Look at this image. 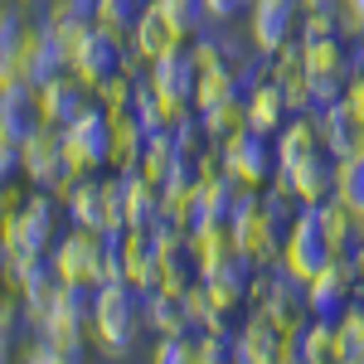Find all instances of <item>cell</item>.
<instances>
[{
  "instance_id": "1",
  "label": "cell",
  "mask_w": 364,
  "mask_h": 364,
  "mask_svg": "<svg viewBox=\"0 0 364 364\" xmlns=\"http://www.w3.org/2000/svg\"><path fill=\"white\" fill-rule=\"evenodd\" d=\"M92 331L97 340L112 350V355H127L136 336L146 331V316H141V287L127 277L102 282L97 287V311H92Z\"/></svg>"
},
{
  "instance_id": "2",
  "label": "cell",
  "mask_w": 364,
  "mask_h": 364,
  "mask_svg": "<svg viewBox=\"0 0 364 364\" xmlns=\"http://www.w3.org/2000/svg\"><path fill=\"white\" fill-rule=\"evenodd\" d=\"M0 238H5L10 257H44V252H54V243H58L54 195L39 190V195L20 199V204L0 219Z\"/></svg>"
},
{
  "instance_id": "3",
  "label": "cell",
  "mask_w": 364,
  "mask_h": 364,
  "mask_svg": "<svg viewBox=\"0 0 364 364\" xmlns=\"http://www.w3.org/2000/svg\"><path fill=\"white\" fill-rule=\"evenodd\" d=\"M336 257V248H331V238H326V228H321V214H316V204H301L296 214H291V224H287V233H282V272H291V277L306 287L326 262Z\"/></svg>"
},
{
  "instance_id": "4",
  "label": "cell",
  "mask_w": 364,
  "mask_h": 364,
  "mask_svg": "<svg viewBox=\"0 0 364 364\" xmlns=\"http://www.w3.org/2000/svg\"><path fill=\"white\" fill-rule=\"evenodd\" d=\"M132 44L122 39V34H112L107 25H87L83 34H78V44L68 49V63H73V73L83 78L87 87L107 83V78H117V73H132Z\"/></svg>"
},
{
  "instance_id": "5",
  "label": "cell",
  "mask_w": 364,
  "mask_h": 364,
  "mask_svg": "<svg viewBox=\"0 0 364 364\" xmlns=\"http://www.w3.org/2000/svg\"><path fill=\"white\" fill-rule=\"evenodd\" d=\"M63 146H68V161L78 175L112 166V107L87 102V112H78L63 127Z\"/></svg>"
},
{
  "instance_id": "6",
  "label": "cell",
  "mask_w": 364,
  "mask_h": 364,
  "mask_svg": "<svg viewBox=\"0 0 364 364\" xmlns=\"http://www.w3.org/2000/svg\"><path fill=\"white\" fill-rule=\"evenodd\" d=\"M25 180H29V190H49V195H63V185L78 180V170L68 161V146H63V127L44 122L25 141Z\"/></svg>"
},
{
  "instance_id": "7",
  "label": "cell",
  "mask_w": 364,
  "mask_h": 364,
  "mask_svg": "<svg viewBox=\"0 0 364 364\" xmlns=\"http://www.w3.org/2000/svg\"><path fill=\"white\" fill-rule=\"evenodd\" d=\"M272 136H262V132H233V136L219 146L224 151V170L238 180V185H248V190H262L267 180H277V151L267 146Z\"/></svg>"
},
{
  "instance_id": "8",
  "label": "cell",
  "mask_w": 364,
  "mask_h": 364,
  "mask_svg": "<svg viewBox=\"0 0 364 364\" xmlns=\"http://www.w3.org/2000/svg\"><path fill=\"white\" fill-rule=\"evenodd\" d=\"M199 58H195V49L190 44H175V49H166L161 58H151V87L166 97L175 112H190L195 107V92H199Z\"/></svg>"
},
{
  "instance_id": "9",
  "label": "cell",
  "mask_w": 364,
  "mask_h": 364,
  "mask_svg": "<svg viewBox=\"0 0 364 364\" xmlns=\"http://www.w3.org/2000/svg\"><path fill=\"white\" fill-rule=\"evenodd\" d=\"M73 63H68V44H63V34H58L54 25H49V15L39 20V25H29V39H25V49H20V78L34 87H44V83H54V78H63Z\"/></svg>"
},
{
  "instance_id": "10",
  "label": "cell",
  "mask_w": 364,
  "mask_h": 364,
  "mask_svg": "<svg viewBox=\"0 0 364 364\" xmlns=\"http://www.w3.org/2000/svg\"><path fill=\"white\" fill-rule=\"evenodd\" d=\"M44 127V107H39V87L25 83L20 73L0 78V141L25 146L34 132Z\"/></svg>"
},
{
  "instance_id": "11",
  "label": "cell",
  "mask_w": 364,
  "mask_h": 364,
  "mask_svg": "<svg viewBox=\"0 0 364 364\" xmlns=\"http://www.w3.org/2000/svg\"><path fill=\"white\" fill-rule=\"evenodd\" d=\"M195 34H190V25L170 10L166 0H146V10H141L136 29H132V54L136 58H161L166 49H175V44H190Z\"/></svg>"
},
{
  "instance_id": "12",
  "label": "cell",
  "mask_w": 364,
  "mask_h": 364,
  "mask_svg": "<svg viewBox=\"0 0 364 364\" xmlns=\"http://www.w3.org/2000/svg\"><path fill=\"white\" fill-rule=\"evenodd\" d=\"M296 20H301V0H252L248 5L252 49L262 58H272L282 44L296 39Z\"/></svg>"
},
{
  "instance_id": "13",
  "label": "cell",
  "mask_w": 364,
  "mask_h": 364,
  "mask_svg": "<svg viewBox=\"0 0 364 364\" xmlns=\"http://www.w3.org/2000/svg\"><path fill=\"white\" fill-rule=\"evenodd\" d=\"M316 132H321V146L336 156V161H345V156H360L364 151V117L345 102V97H336V102H326V107H316Z\"/></svg>"
},
{
  "instance_id": "14",
  "label": "cell",
  "mask_w": 364,
  "mask_h": 364,
  "mask_svg": "<svg viewBox=\"0 0 364 364\" xmlns=\"http://www.w3.org/2000/svg\"><path fill=\"white\" fill-rule=\"evenodd\" d=\"M277 170H282V166H277ZM282 175H287L291 195L301 199V204H321V199L336 195V156H331L326 146H316L311 156H301L296 166H287Z\"/></svg>"
},
{
  "instance_id": "15",
  "label": "cell",
  "mask_w": 364,
  "mask_h": 364,
  "mask_svg": "<svg viewBox=\"0 0 364 364\" xmlns=\"http://www.w3.org/2000/svg\"><path fill=\"white\" fill-rule=\"evenodd\" d=\"M54 262L63 282H97V262H102V243H97V228H68V238H58L54 243Z\"/></svg>"
},
{
  "instance_id": "16",
  "label": "cell",
  "mask_w": 364,
  "mask_h": 364,
  "mask_svg": "<svg viewBox=\"0 0 364 364\" xmlns=\"http://www.w3.org/2000/svg\"><path fill=\"white\" fill-rule=\"evenodd\" d=\"M20 291V301H25V321H29V331H39L44 321H49V311L58 306V291H63V272H58L54 262H34L29 267V277L15 287Z\"/></svg>"
},
{
  "instance_id": "17",
  "label": "cell",
  "mask_w": 364,
  "mask_h": 364,
  "mask_svg": "<svg viewBox=\"0 0 364 364\" xmlns=\"http://www.w3.org/2000/svg\"><path fill=\"white\" fill-rule=\"evenodd\" d=\"M87 102H92V87H87L73 68H68L63 78L39 87V107H44V122H49V127H68L78 112H87Z\"/></svg>"
},
{
  "instance_id": "18",
  "label": "cell",
  "mask_w": 364,
  "mask_h": 364,
  "mask_svg": "<svg viewBox=\"0 0 364 364\" xmlns=\"http://www.w3.org/2000/svg\"><path fill=\"white\" fill-rule=\"evenodd\" d=\"M58 199L68 204V224H78V228H107L112 224L107 180H68Z\"/></svg>"
},
{
  "instance_id": "19",
  "label": "cell",
  "mask_w": 364,
  "mask_h": 364,
  "mask_svg": "<svg viewBox=\"0 0 364 364\" xmlns=\"http://www.w3.org/2000/svg\"><path fill=\"white\" fill-rule=\"evenodd\" d=\"M287 350V331L277 321H267L262 311H252L248 326L233 331V360H248V364H262V360H282Z\"/></svg>"
},
{
  "instance_id": "20",
  "label": "cell",
  "mask_w": 364,
  "mask_h": 364,
  "mask_svg": "<svg viewBox=\"0 0 364 364\" xmlns=\"http://www.w3.org/2000/svg\"><path fill=\"white\" fill-rule=\"evenodd\" d=\"M243 107H248V127L262 132V136H277L282 127H287V117H291V102H287L277 78H257L248 87V102Z\"/></svg>"
},
{
  "instance_id": "21",
  "label": "cell",
  "mask_w": 364,
  "mask_h": 364,
  "mask_svg": "<svg viewBox=\"0 0 364 364\" xmlns=\"http://www.w3.org/2000/svg\"><path fill=\"white\" fill-rule=\"evenodd\" d=\"M29 5L25 0H10V5H0V78H10L15 68H20V49H25L29 39Z\"/></svg>"
},
{
  "instance_id": "22",
  "label": "cell",
  "mask_w": 364,
  "mask_h": 364,
  "mask_svg": "<svg viewBox=\"0 0 364 364\" xmlns=\"http://www.w3.org/2000/svg\"><path fill=\"white\" fill-rule=\"evenodd\" d=\"M316 146H321L316 117H311V112H301V117H287V127L277 132V146H272V151H277V166L287 170V166H296L301 156H311Z\"/></svg>"
},
{
  "instance_id": "23",
  "label": "cell",
  "mask_w": 364,
  "mask_h": 364,
  "mask_svg": "<svg viewBox=\"0 0 364 364\" xmlns=\"http://www.w3.org/2000/svg\"><path fill=\"white\" fill-rule=\"evenodd\" d=\"M336 199H345L355 214H364V151L336 161Z\"/></svg>"
},
{
  "instance_id": "24",
  "label": "cell",
  "mask_w": 364,
  "mask_h": 364,
  "mask_svg": "<svg viewBox=\"0 0 364 364\" xmlns=\"http://www.w3.org/2000/svg\"><path fill=\"white\" fill-rule=\"evenodd\" d=\"M141 10H146L141 0H97V25H107L112 34H122V39H127V34L136 29Z\"/></svg>"
},
{
  "instance_id": "25",
  "label": "cell",
  "mask_w": 364,
  "mask_h": 364,
  "mask_svg": "<svg viewBox=\"0 0 364 364\" xmlns=\"http://www.w3.org/2000/svg\"><path fill=\"white\" fill-rule=\"evenodd\" d=\"M151 360H161V364H185V360H195V336H190V331H170V336H156V350H151Z\"/></svg>"
},
{
  "instance_id": "26",
  "label": "cell",
  "mask_w": 364,
  "mask_h": 364,
  "mask_svg": "<svg viewBox=\"0 0 364 364\" xmlns=\"http://www.w3.org/2000/svg\"><path fill=\"white\" fill-rule=\"evenodd\" d=\"M252 0H204V10H209V25H224V20H233L238 10H248Z\"/></svg>"
},
{
  "instance_id": "27",
  "label": "cell",
  "mask_w": 364,
  "mask_h": 364,
  "mask_svg": "<svg viewBox=\"0 0 364 364\" xmlns=\"http://www.w3.org/2000/svg\"><path fill=\"white\" fill-rule=\"evenodd\" d=\"M345 102H350V107L364 117V73H355V78L345 83Z\"/></svg>"
},
{
  "instance_id": "28",
  "label": "cell",
  "mask_w": 364,
  "mask_h": 364,
  "mask_svg": "<svg viewBox=\"0 0 364 364\" xmlns=\"http://www.w3.org/2000/svg\"><path fill=\"white\" fill-rule=\"evenodd\" d=\"M10 345H15V336H10V331H0V360H10V355H15Z\"/></svg>"
},
{
  "instance_id": "29",
  "label": "cell",
  "mask_w": 364,
  "mask_h": 364,
  "mask_svg": "<svg viewBox=\"0 0 364 364\" xmlns=\"http://www.w3.org/2000/svg\"><path fill=\"white\" fill-rule=\"evenodd\" d=\"M340 5H350V10H355V15L364 20V0H340Z\"/></svg>"
},
{
  "instance_id": "30",
  "label": "cell",
  "mask_w": 364,
  "mask_h": 364,
  "mask_svg": "<svg viewBox=\"0 0 364 364\" xmlns=\"http://www.w3.org/2000/svg\"><path fill=\"white\" fill-rule=\"evenodd\" d=\"M25 5H34V10H49V0H25Z\"/></svg>"
}]
</instances>
